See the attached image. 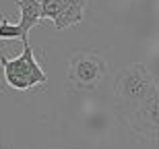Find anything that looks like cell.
<instances>
[{"label": "cell", "instance_id": "cell-1", "mask_svg": "<svg viewBox=\"0 0 159 149\" xmlns=\"http://www.w3.org/2000/svg\"><path fill=\"white\" fill-rule=\"evenodd\" d=\"M155 91H157V83L143 62H132L124 66L114 81V100L122 116L145 104Z\"/></svg>", "mask_w": 159, "mask_h": 149}, {"label": "cell", "instance_id": "cell-2", "mask_svg": "<svg viewBox=\"0 0 159 149\" xmlns=\"http://www.w3.org/2000/svg\"><path fill=\"white\" fill-rule=\"evenodd\" d=\"M0 64L4 71V81L8 87L17 91L33 89L37 85H46L48 77L43 68L37 64V58L33 54V48L29 42H23V52L17 58H8V56H0Z\"/></svg>", "mask_w": 159, "mask_h": 149}, {"label": "cell", "instance_id": "cell-3", "mask_svg": "<svg viewBox=\"0 0 159 149\" xmlns=\"http://www.w3.org/2000/svg\"><path fill=\"white\" fill-rule=\"evenodd\" d=\"M106 58L93 50H79L68 60V81L75 89L93 91L106 79Z\"/></svg>", "mask_w": 159, "mask_h": 149}, {"label": "cell", "instance_id": "cell-4", "mask_svg": "<svg viewBox=\"0 0 159 149\" xmlns=\"http://www.w3.org/2000/svg\"><path fill=\"white\" fill-rule=\"evenodd\" d=\"M124 118L128 120L132 133H136L139 137L147 141H159V89Z\"/></svg>", "mask_w": 159, "mask_h": 149}, {"label": "cell", "instance_id": "cell-5", "mask_svg": "<svg viewBox=\"0 0 159 149\" xmlns=\"http://www.w3.org/2000/svg\"><path fill=\"white\" fill-rule=\"evenodd\" d=\"M85 0H46L41 2V19H52L58 31L83 21Z\"/></svg>", "mask_w": 159, "mask_h": 149}, {"label": "cell", "instance_id": "cell-6", "mask_svg": "<svg viewBox=\"0 0 159 149\" xmlns=\"http://www.w3.org/2000/svg\"><path fill=\"white\" fill-rule=\"evenodd\" d=\"M17 8L21 15V29H23V42H29V31L41 21V2L39 0H17Z\"/></svg>", "mask_w": 159, "mask_h": 149}, {"label": "cell", "instance_id": "cell-7", "mask_svg": "<svg viewBox=\"0 0 159 149\" xmlns=\"http://www.w3.org/2000/svg\"><path fill=\"white\" fill-rule=\"evenodd\" d=\"M23 29L19 23H11L6 17H0V40H21L23 42Z\"/></svg>", "mask_w": 159, "mask_h": 149}]
</instances>
